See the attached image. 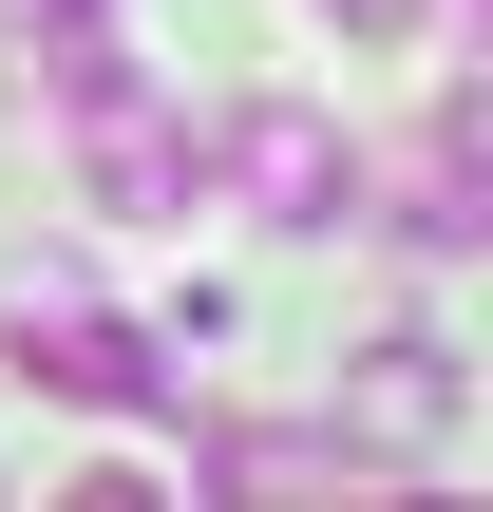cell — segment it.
<instances>
[{"mask_svg":"<svg viewBox=\"0 0 493 512\" xmlns=\"http://www.w3.org/2000/svg\"><path fill=\"white\" fill-rule=\"evenodd\" d=\"M0 361H19L38 399H76V418H152V399H171V361H152L133 323H95L76 285H38V266L0 285Z\"/></svg>","mask_w":493,"mask_h":512,"instance_id":"1","label":"cell"},{"mask_svg":"<svg viewBox=\"0 0 493 512\" xmlns=\"http://www.w3.org/2000/svg\"><path fill=\"white\" fill-rule=\"evenodd\" d=\"M209 171H228L266 228H342V209H361V152H342V114H304V95H247V114L209 133Z\"/></svg>","mask_w":493,"mask_h":512,"instance_id":"2","label":"cell"},{"mask_svg":"<svg viewBox=\"0 0 493 512\" xmlns=\"http://www.w3.org/2000/svg\"><path fill=\"white\" fill-rule=\"evenodd\" d=\"M190 190H209V152H190L152 95H95V114H76V209L152 228V209H190Z\"/></svg>","mask_w":493,"mask_h":512,"instance_id":"3","label":"cell"},{"mask_svg":"<svg viewBox=\"0 0 493 512\" xmlns=\"http://www.w3.org/2000/svg\"><path fill=\"white\" fill-rule=\"evenodd\" d=\"M456 399H475V380H456V342H437V323H380V342H361V380H342V437H361V456H437V437H456Z\"/></svg>","mask_w":493,"mask_h":512,"instance_id":"4","label":"cell"},{"mask_svg":"<svg viewBox=\"0 0 493 512\" xmlns=\"http://www.w3.org/2000/svg\"><path fill=\"white\" fill-rule=\"evenodd\" d=\"M475 190H493V95H475V76H456V95H437V133H418V171H399V209H380V228H399V247H475V228H493Z\"/></svg>","mask_w":493,"mask_h":512,"instance_id":"5","label":"cell"},{"mask_svg":"<svg viewBox=\"0 0 493 512\" xmlns=\"http://www.w3.org/2000/svg\"><path fill=\"white\" fill-rule=\"evenodd\" d=\"M190 475H209V494H361V437H266V418H228Z\"/></svg>","mask_w":493,"mask_h":512,"instance_id":"6","label":"cell"},{"mask_svg":"<svg viewBox=\"0 0 493 512\" xmlns=\"http://www.w3.org/2000/svg\"><path fill=\"white\" fill-rule=\"evenodd\" d=\"M323 19H342V38H399V19H418V0H323Z\"/></svg>","mask_w":493,"mask_h":512,"instance_id":"7","label":"cell"}]
</instances>
